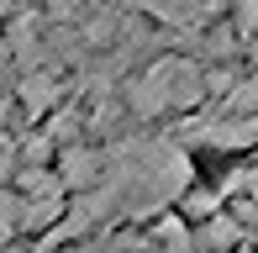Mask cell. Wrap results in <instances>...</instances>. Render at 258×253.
<instances>
[{"label":"cell","mask_w":258,"mask_h":253,"mask_svg":"<svg viewBox=\"0 0 258 253\" xmlns=\"http://www.w3.org/2000/svg\"><path fill=\"white\" fill-rule=\"evenodd\" d=\"M100 148H85V143H69L63 153H58V185L63 190H79V195H90L100 185Z\"/></svg>","instance_id":"7a4b0ae2"},{"label":"cell","mask_w":258,"mask_h":253,"mask_svg":"<svg viewBox=\"0 0 258 253\" xmlns=\"http://www.w3.org/2000/svg\"><path fill=\"white\" fill-rule=\"evenodd\" d=\"M58 222H63V195H27V201H21V227L53 232Z\"/></svg>","instance_id":"8992f818"},{"label":"cell","mask_w":258,"mask_h":253,"mask_svg":"<svg viewBox=\"0 0 258 253\" xmlns=\"http://www.w3.org/2000/svg\"><path fill=\"white\" fill-rule=\"evenodd\" d=\"M227 190H242V195H248V206H258V164H248L237 179H227Z\"/></svg>","instance_id":"30bf717a"},{"label":"cell","mask_w":258,"mask_h":253,"mask_svg":"<svg viewBox=\"0 0 258 253\" xmlns=\"http://www.w3.org/2000/svg\"><path fill=\"white\" fill-rule=\"evenodd\" d=\"M179 206H184V211H179L184 222H211V216H221V190H195L190 185L179 195Z\"/></svg>","instance_id":"ba28073f"},{"label":"cell","mask_w":258,"mask_h":253,"mask_svg":"<svg viewBox=\"0 0 258 253\" xmlns=\"http://www.w3.org/2000/svg\"><path fill=\"white\" fill-rule=\"evenodd\" d=\"M137 253H195V232H190V222H184L179 211H163L158 222H153V232L143 237V243H132Z\"/></svg>","instance_id":"277c9868"},{"label":"cell","mask_w":258,"mask_h":253,"mask_svg":"<svg viewBox=\"0 0 258 253\" xmlns=\"http://www.w3.org/2000/svg\"><path fill=\"white\" fill-rule=\"evenodd\" d=\"M206 253H227V248H237L242 243V222L232 211H221V216H211V222L201 227V237H195Z\"/></svg>","instance_id":"52a82bcc"},{"label":"cell","mask_w":258,"mask_h":253,"mask_svg":"<svg viewBox=\"0 0 258 253\" xmlns=\"http://www.w3.org/2000/svg\"><path fill=\"white\" fill-rule=\"evenodd\" d=\"M21 227V195L16 190H0V243Z\"/></svg>","instance_id":"9c48e42d"},{"label":"cell","mask_w":258,"mask_h":253,"mask_svg":"<svg viewBox=\"0 0 258 253\" xmlns=\"http://www.w3.org/2000/svg\"><path fill=\"white\" fill-rule=\"evenodd\" d=\"M116 253H137V248H132V243H121V248H116Z\"/></svg>","instance_id":"5bb4252c"},{"label":"cell","mask_w":258,"mask_h":253,"mask_svg":"<svg viewBox=\"0 0 258 253\" xmlns=\"http://www.w3.org/2000/svg\"><path fill=\"white\" fill-rule=\"evenodd\" d=\"M206 100V69L190 58H158L126 85V111L143 121L163 116V111H190Z\"/></svg>","instance_id":"6da1fadb"},{"label":"cell","mask_w":258,"mask_h":253,"mask_svg":"<svg viewBox=\"0 0 258 253\" xmlns=\"http://www.w3.org/2000/svg\"><path fill=\"white\" fill-rule=\"evenodd\" d=\"M6 253H37V248H6Z\"/></svg>","instance_id":"4fadbf2b"},{"label":"cell","mask_w":258,"mask_h":253,"mask_svg":"<svg viewBox=\"0 0 258 253\" xmlns=\"http://www.w3.org/2000/svg\"><path fill=\"white\" fill-rule=\"evenodd\" d=\"M195 143L206 148H253L258 143V116H216V121H195Z\"/></svg>","instance_id":"3957f363"},{"label":"cell","mask_w":258,"mask_h":253,"mask_svg":"<svg viewBox=\"0 0 258 253\" xmlns=\"http://www.w3.org/2000/svg\"><path fill=\"white\" fill-rule=\"evenodd\" d=\"M58 253H90V248H58Z\"/></svg>","instance_id":"7c38bea8"},{"label":"cell","mask_w":258,"mask_h":253,"mask_svg":"<svg viewBox=\"0 0 258 253\" xmlns=\"http://www.w3.org/2000/svg\"><path fill=\"white\" fill-rule=\"evenodd\" d=\"M237 27H242V32L258 27V6H242V11H237Z\"/></svg>","instance_id":"8fae6325"},{"label":"cell","mask_w":258,"mask_h":253,"mask_svg":"<svg viewBox=\"0 0 258 253\" xmlns=\"http://www.w3.org/2000/svg\"><path fill=\"white\" fill-rule=\"evenodd\" d=\"M58 95H63V85H58L53 74H42V69H32V74L21 79V106H27L32 116L53 111V106H58Z\"/></svg>","instance_id":"5b68a950"}]
</instances>
